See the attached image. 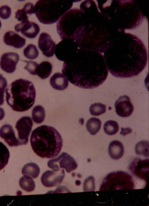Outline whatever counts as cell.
I'll list each match as a JSON object with an SVG mask.
<instances>
[{"instance_id": "d6a6232c", "label": "cell", "mask_w": 149, "mask_h": 206, "mask_svg": "<svg viewBox=\"0 0 149 206\" xmlns=\"http://www.w3.org/2000/svg\"><path fill=\"white\" fill-rule=\"evenodd\" d=\"M7 85L6 80L2 74H0V105H2L4 103V94Z\"/></svg>"}, {"instance_id": "f546056e", "label": "cell", "mask_w": 149, "mask_h": 206, "mask_svg": "<svg viewBox=\"0 0 149 206\" xmlns=\"http://www.w3.org/2000/svg\"><path fill=\"white\" fill-rule=\"evenodd\" d=\"M90 112L92 115L98 116L104 114L106 111L105 105L101 103H95L90 106Z\"/></svg>"}, {"instance_id": "9a60e30c", "label": "cell", "mask_w": 149, "mask_h": 206, "mask_svg": "<svg viewBox=\"0 0 149 206\" xmlns=\"http://www.w3.org/2000/svg\"><path fill=\"white\" fill-rule=\"evenodd\" d=\"M19 60V55L16 53L10 52L5 53L1 58L0 67L6 73H13L16 69V66Z\"/></svg>"}, {"instance_id": "44dd1931", "label": "cell", "mask_w": 149, "mask_h": 206, "mask_svg": "<svg viewBox=\"0 0 149 206\" xmlns=\"http://www.w3.org/2000/svg\"><path fill=\"white\" fill-rule=\"evenodd\" d=\"M23 175L29 176L35 179L39 175L40 173V169L36 164L30 163L25 165L22 170Z\"/></svg>"}, {"instance_id": "1f68e13d", "label": "cell", "mask_w": 149, "mask_h": 206, "mask_svg": "<svg viewBox=\"0 0 149 206\" xmlns=\"http://www.w3.org/2000/svg\"><path fill=\"white\" fill-rule=\"evenodd\" d=\"M26 63L27 64L24 69L27 70L32 75L37 74V70L38 64L36 62L22 60Z\"/></svg>"}, {"instance_id": "2e32d148", "label": "cell", "mask_w": 149, "mask_h": 206, "mask_svg": "<svg viewBox=\"0 0 149 206\" xmlns=\"http://www.w3.org/2000/svg\"><path fill=\"white\" fill-rule=\"evenodd\" d=\"M15 29L17 32L20 31L24 36L30 39L35 38L40 30L38 25L29 21L22 22L17 24L15 26Z\"/></svg>"}, {"instance_id": "d6986e66", "label": "cell", "mask_w": 149, "mask_h": 206, "mask_svg": "<svg viewBox=\"0 0 149 206\" xmlns=\"http://www.w3.org/2000/svg\"><path fill=\"white\" fill-rule=\"evenodd\" d=\"M50 81L53 88L60 90L66 89L69 84L68 79L67 77L60 72L55 73L51 77Z\"/></svg>"}, {"instance_id": "9c48e42d", "label": "cell", "mask_w": 149, "mask_h": 206, "mask_svg": "<svg viewBox=\"0 0 149 206\" xmlns=\"http://www.w3.org/2000/svg\"><path fill=\"white\" fill-rule=\"evenodd\" d=\"M47 165L53 170L58 171L64 168L68 173L76 169L78 166L74 158L65 152L57 157L49 160Z\"/></svg>"}, {"instance_id": "83f0119b", "label": "cell", "mask_w": 149, "mask_h": 206, "mask_svg": "<svg viewBox=\"0 0 149 206\" xmlns=\"http://www.w3.org/2000/svg\"><path fill=\"white\" fill-rule=\"evenodd\" d=\"M119 126L118 123L113 120L106 121L104 126V132L107 134L112 135L116 134L119 130Z\"/></svg>"}, {"instance_id": "cb8c5ba5", "label": "cell", "mask_w": 149, "mask_h": 206, "mask_svg": "<svg viewBox=\"0 0 149 206\" xmlns=\"http://www.w3.org/2000/svg\"><path fill=\"white\" fill-rule=\"evenodd\" d=\"M19 184L23 190L29 192L33 191L35 187V183L32 178L27 175H24L20 178Z\"/></svg>"}, {"instance_id": "ba28073f", "label": "cell", "mask_w": 149, "mask_h": 206, "mask_svg": "<svg viewBox=\"0 0 149 206\" xmlns=\"http://www.w3.org/2000/svg\"><path fill=\"white\" fill-rule=\"evenodd\" d=\"M78 48L75 41L70 39H64L56 45L55 53L59 60L65 62L76 53Z\"/></svg>"}, {"instance_id": "6da1fadb", "label": "cell", "mask_w": 149, "mask_h": 206, "mask_svg": "<svg viewBox=\"0 0 149 206\" xmlns=\"http://www.w3.org/2000/svg\"><path fill=\"white\" fill-rule=\"evenodd\" d=\"M62 72L73 85L88 89L101 85L108 72L101 54L79 48L70 59L64 62Z\"/></svg>"}, {"instance_id": "7a4b0ae2", "label": "cell", "mask_w": 149, "mask_h": 206, "mask_svg": "<svg viewBox=\"0 0 149 206\" xmlns=\"http://www.w3.org/2000/svg\"><path fill=\"white\" fill-rule=\"evenodd\" d=\"M104 56L110 73L119 78L138 75L147 61L146 50L141 46L111 47L105 51Z\"/></svg>"}, {"instance_id": "5b68a950", "label": "cell", "mask_w": 149, "mask_h": 206, "mask_svg": "<svg viewBox=\"0 0 149 206\" xmlns=\"http://www.w3.org/2000/svg\"><path fill=\"white\" fill-rule=\"evenodd\" d=\"M84 16L83 11L76 8L69 10L62 15L56 25L61 39L75 41L85 29Z\"/></svg>"}, {"instance_id": "8fae6325", "label": "cell", "mask_w": 149, "mask_h": 206, "mask_svg": "<svg viewBox=\"0 0 149 206\" xmlns=\"http://www.w3.org/2000/svg\"><path fill=\"white\" fill-rule=\"evenodd\" d=\"M130 171L138 178L145 181L147 183L149 175V160L135 158L129 167Z\"/></svg>"}, {"instance_id": "f35d334b", "label": "cell", "mask_w": 149, "mask_h": 206, "mask_svg": "<svg viewBox=\"0 0 149 206\" xmlns=\"http://www.w3.org/2000/svg\"><path fill=\"white\" fill-rule=\"evenodd\" d=\"M1 21H0V28H1Z\"/></svg>"}, {"instance_id": "4316f807", "label": "cell", "mask_w": 149, "mask_h": 206, "mask_svg": "<svg viewBox=\"0 0 149 206\" xmlns=\"http://www.w3.org/2000/svg\"><path fill=\"white\" fill-rule=\"evenodd\" d=\"M149 149V142L148 141H141L137 143L135 146V152L139 155L148 157Z\"/></svg>"}, {"instance_id": "4fadbf2b", "label": "cell", "mask_w": 149, "mask_h": 206, "mask_svg": "<svg viewBox=\"0 0 149 206\" xmlns=\"http://www.w3.org/2000/svg\"><path fill=\"white\" fill-rule=\"evenodd\" d=\"M56 45L48 33L42 32L40 34L38 40V46L45 56L51 57L53 56Z\"/></svg>"}, {"instance_id": "d4e9b609", "label": "cell", "mask_w": 149, "mask_h": 206, "mask_svg": "<svg viewBox=\"0 0 149 206\" xmlns=\"http://www.w3.org/2000/svg\"><path fill=\"white\" fill-rule=\"evenodd\" d=\"M45 118V112L44 108L38 105L35 106L32 111V118L35 123L39 124L42 123Z\"/></svg>"}, {"instance_id": "ffe728a7", "label": "cell", "mask_w": 149, "mask_h": 206, "mask_svg": "<svg viewBox=\"0 0 149 206\" xmlns=\"http://www.w3.org/2000/svg\"><path fill=\"white\" fill-rule=\"evenodd\" d=\"M124 152L122 143L118 140H114L109 144L108 147L109 154L111 158L115 160L120 159L123 156Z\"/></svg>"}, {"instance_id": "30bf717a", "label": "cell", "mask_w": 149, "mask_h": 206, "mask_svg": "<svg viewBox=\"0 0 149 206\" xmlns=\"http://www.w3.org/2000/svg\"><path fill=\"white\" fill-rule=\"evenodd\" d=\"M33 124L31 118L29 116L23 117L17 122L15 128L17 132V139L19 145H26L28 143Z\"/></svg>"}, {"instance_id": "d590c367", "label": "cell", "mask_w": 149, "mask_h": 206, "mask_svg": "<svg viewBox=\"0 0 149 206\" xmlns=\"http://www.w3.org/2000/svg\"><path fill=\"white\" fill-rule=\"evenodd\" d=\"M22 9L27 14H31L35 13L34 6L33 4L31 3L28 2L26 3Z\"/></svg>"}, {"instance_id": "277c9868", "label": "cell", "mask_w": 149, "mask_h": 206, "mask_svg": "<svg viewBox=\"0 0 149 206\" xmlns=\"http://www.w3.org/2000/svg\"><path fill=\"white\" fill-rule=\"evenodd\" d=\"M6 100L12 109L23 112L29 109L34 104L36 92L32 83L22 78L12 83L6 90Z\"/></svg>"}, {"instance_id": "603a6c76", "label": "cell", "mask_w": 149, "mask_h": 206, "mask_svg": "<svg viewBox=\"0 0 149 206\" xmlns=\"http://www.w3.org/2000/svg\"><path fill=\"white\" fill-rule=\"evenodd\" d=\"M101 122L98 118L92 117L89 119L86 124L87 131L92 135H95L99 131Z\"/></svg>"}, {"instance_id": "52a82bcc", "label": "cell", "mask_w": 149, "mask_h": 206, "mask_svg": "<svg viewBox=\"0 0 149 206\" xmlns=\"http://www.w3.org/2000/svg\"><path fill=\"white\" fill-rule=\"evenodd\" d=\"M134 184L132 176L122 171L113 172L108 174L104 179L100 191L122 189H132Z\"/></svg>"}, {"instance_id": "7c38bea8", "label": "cell", "mask_w": 149, "mask_h": 206, "mask_svg": "<svg viewBox=\"0 0 149 206\" xmlns=\"http://www.w3.org/2000/svg\"><path fill=\"white\" fill-rule=\"evenodd\" d=\"M65 176L64 169L58 171L47 170L44 172L41 177L42 183L47 187H52L59 185Z\"/></svg>"}, {"instance_id": "7402d4cb", "label": "cell", "mask_w": 149, "mask_h": 206, "mask_svg": "<svg viewBox=\"0 0 149 206\" xmlns=\"http://www.w3.org/2000/svg\"><path fill=\"white\" fill-rule=\"evenodd\" d=\"M52 66L48 61H43L38 64L37 74L42 79H45L50 76L52 72Z\"/></svg>"}, {"instance_id": "4dcf8cb0", "label": "cell", "mask_w": 149, "mask_h": 206, "mask_svg": "<svg viewBox=\"0 0 149 206\" xmlns=\"http://www.w3.org/2000/svg\"><path fill=\"white\" fill-rule=\"evenodd\" d=\"M84 191H93L95 190V179L94 177L90 176L85 180L83 184Z\"/></svg>"}, {"instance_id": "e0dca14e", "label": "cell", "mask_w": 149, "mask_h": 206, "mask_svg": "<svg viewBox=\"0 0 149 206\" xmlns=\"http://www.w3.org/2000/svg\"><path fill=\"white\" fill-rule=\"evenodd\" d=\"M0 137L10 146L19 145L13 128L10 125L5 124L1 127Z\"/></svg>"}, {"instance_id": "f1b7e54d", "label": "cell", "mask_w": 149, "mask_h": 206, "mask_svg": "<svg viewBox=\"0 0 149 206\" xmlns=\"http://www.w3.org/2000/svg\"><path fill=\"white\" fill-rule=\"evenodd\" d=\"M23 54L24 56L28 59L34 60L37 57L39 52L36 46L33 44H31L24 49Z\"/></svg>"}, {"instance_id": "74e56055", "label": "cell", "mask_w": 149, "mask_h": 206, "mask_svg": "<svg viewBox=\"0 0 149 206\" xmlns=\"http://www.w3.org/2000/svg\"><path fill=\"white\" fill-rule=\"evenodd\" d=\"M5 116V112L3 109L0 107V120H2Z\"/></svg>"}, {"instance_id": "8992f818", "label": "cell", "mask_w": 149, "mask_h": 206, "mask_svg": "<svg viewBox=\"0 0 149 206\" xmlns=\"http://www.w3.org/2000/svg\"><path fill=\"white\" fill-rule=\"evenodd\" d=\"M73 1L39 0L34 6L36 15L40 22L50 25L56 22L72 7Z\"/></svg>"}, {"instance_id": "8d00e7d4", "label": "cell", "mask_w": 149, "mask_h": 206, "mask_svg": "<svg viewBox=\"0 0 149 206\" xmlns=\"http://www.w3.org/2000/svg\"><path fill=\"white\" fill-rule=\"evenodd\" d=\"M121 130L120 132V134L123 135H125L131 133L132 132V129L129 128H121Z\"/></svg>"}, {"instance_id": "3957f363", "label": "cell", "mask_w": 149, "mask_h": 206, "mask_svg": "<svg viewBox=\"0 0 149 206\" xmlns=\"http://www.w3.org/2000/svg\"><path fill=\"white\" fill-rule=\"evenodd\" d=\"M30 143L34 152L42 158H53L60 153L63 145L62 137L53 127L42 125L32 132Z\"/></svg>"}, {"instance_id": "e575fe53", "label": "cell", "mask_w": 149, "mask_h": 206, "mask_svg": "<svg viewBox=\"0 0 149 206\" xmlns=\"http://www.w3.org/2000/svg\"><path fill=\"white\" fill-rule=\"evenodd\" d=\"M15 14V18L19 21L22 22L29 21L27 14L23 9L17 10Z\"/></svg>"}, {"instance_id": "5bb4252c", "label": "cell", "mask_w": 149, "mask_h": 206, "mask_svg": "<svg viewBox=\"0 0 149 206\" xmlns=\"http://www.w3.org/2000/svg\"><path fill=\"white\" fill-rule=\"evenodd\" d=\"M115 111L119 116L127 117L133 113L134 106L130 101L129 97L127 95L120 96L115 103Z\"/></svg>"}, {"instance_id": "ac0fdd59", "label": "cell", "mask_w": 149, "mask_h": 206, "mask_svg": "<svg viewBox=\"0 0 149 206\" xmlns=\"http://www.w3.org/2000/svg\"><path fill=\"white\" fill-rule=\"evenodd\" d=\"M3 40L5 43L17 48L23 47L26 43V39L14 32L9 31L5 34Z\"/></svg>"}, {"instance_id": "484cf974", "label": "cell", "mask_w": 149, "mask_h": 206, "mask_svg": "<svg viewBox=\"0 0 149 206\" xmlns=\"http://www.w3.org/2000/svg\"><path fill=\"white\" fill-rule=\"evenodd\" d=\"M9 157L8 149L3 144L0 142V170L7 165Z\"/></svg>"}, {"instance_id": "836d02e7", "label": "cell", "mask_w": 149, "mask_h": 206, "mask_svg": "<svg viewBox=\"0 0 149 206\" xmlns=\"http://www.w3.org/2000/svg\"><path fill=\"white\" fill-rule=\"evenodd\" d=\"M11 13V9L9 6L5 5L0 7V17L2 19H8L10 17Z\"/></svg>"}]
</instances>
